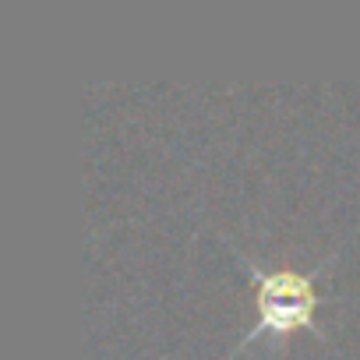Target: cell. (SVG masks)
Returning a JSON list of instances; mask_svg holds the SVG:
<instances>
[{
	"instance_id": "obj_1",
	"label": "cell",
	"mask_w": 360,
	"mask_h": 360,
	"mask_svg": "<svg viewBox=\"0 0 360 360\" xmlns=\"http://www.w3.org/2000/svg\"><path fill=\"white\" fill-rule=\"evenodd\" d=\"M237 251V262L248 269L251 276V290H255V325L237 339L233 349H226V360L237 356L244 346H251L255 339L262 335H290L297 328H311L321 342H328V332L325 325L318 321V307L325 300H335V293L321 290L318 279L321 272L339 258L335 251L325 255L311 272H297V269H262L248 251L233 248Z\"/></svg>"
}]
</instances>
